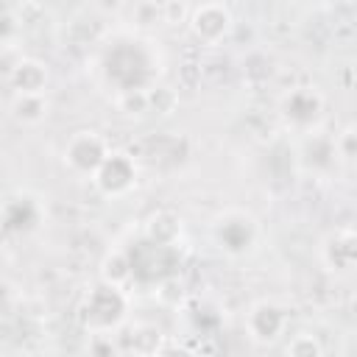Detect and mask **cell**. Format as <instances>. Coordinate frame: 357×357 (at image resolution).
Here are the masks:
<instances>
[{"label": "cell", "mask_w": 357, "mask_h": 357, "mask_svg": "<svg viewBox=\"0 0 357 357\" xmlns=\"http://www.w3.org/2000/svg\"><path fill=\"white\" fill-rule=\"evenodd\" d=\"M284 324H287V315L271 301H259L257 307H251V312L245 318V326H248L251 337L262 340V343L276 340L284 332Z\"/></svg>", "instance_id": "6"}, {"label": "cell", "mask_w": 357, "mask_h": 357, "mask_svg": "<svg viewBox=\"0 0 357 357\" xmlns=\"http://www.w3.org/2000/svg\"><path fill=\"white\" fill-rule=\"evenodd\" d=\"M349 307H351V312H354V315H357V293H354V296H351V298H349Z\"/></svg>", "instance_id": "18"}, {"label": "cell", "mask_w": 357, "mask_h": 357, "mask_svg": "<svg viewBox=\"0 0 357 357\" xmlns=\"http://www.w3.org/2000/svg\"><path fill=\"white\" fill-rule=\"evenodd\" d=\"M190 28H192V33H195L201 42L218 45V42L231 31V14H229V8H226L223 3L206 0V3H201V6L192 11Z\"/></svg>", "instance_id": "3"}, {"label": "cell", "mask_w": 357, "mask_h": 357, "mask_svg": "<svg viewBox=\"0 0 357 357\" xmlns=\"http://www.w3.org/2000/svg\"><path fill=\"white\" fill-rule=\"evenodd\" d=\"M120 109L126 114H142L151 109V100H148V89H123L120 92Z\"/></svg>", "instance_id": "13"}, {"label": "cell", "mask_w": 357, "mask_h": 357, "mask_svg": "<svg viewBox=\"0 0 357 357\" xmlns=\"http://www.w3.org/2000/svg\"><path fill=\"white\" fill-rule=\"evenodd\" d=\"M354 81H357V67H354Z\"/></svg>", "instance_id": "19"}, {"label": "cell", "mask_w": 357, "mask_h": 357, "mask_svg": "<svg viewBox=\"0 0 357 357\" xmlns=\"http://www.w3.org/2000/svg\"><path fill=\"white\" fill-rule=\"evenodd\" d=\"M109 148L98 131H75L70 142L64 145V162L78 173H98V167L106 162Z\"/></svg>", "instance_id": "1"}, {"label": "cell", "mask_w": 357, "mask_h": 357, "mask_svg": "<svg viewBox=\"0 0 357 357\" xmlns=\"http://www.w3.org/2000/svg\"><path fill=\"white\" fill-rule=\"evenodd\" d=\"M321 109V98L310 89H296L287 100H284V114L293 123H310Z\"/></svg>", "instance_id": "10"}, {"label": "cell", "mask_w": 357, "mask_h": 357, "mask_svg": "<svg viewBox=\"0 0 357 357\" xmlns=\"http://www.w3.org/2000/svg\"><path fill=\"white\" fill-rule=\"evenodd\" d=\"M184 14H187L184 0H165V6H162V20L165 22L178 25V22H184Z\"/></svg>", "instance_id": "17"}, {"label": "cell", "mask_w": 357, "mask_h": 357, "mask_svg": "<svg viewBox=\"0 0 357 357\" xmlns=\"http://www.w3.org/2000/svg\"><path fill=\"white\" fill-rule=\"evenodd\" d=\"M181 234V220L173 215V212H156L151 215V220L145 223V237L151 243H159V245H173Z\"/></svg>", "instance_id": "9"}, {"label": "cell", "mask_w": 357, "mask_h": 357, "mask_svg": "<svg viewBox=\"0 0 357 357\" xmlns=\"http://www.w3.org/2000/svg\"><path fill=\"white\" fill-rule=\"evenodd\" d=\"M287 354H321L324 351V346L312 337V335H296L290 343H287V349H284Z\"/></svg>", "instance_id": "16"}, {"label": "cell", "mask_w": 357, "mask_h": 357, "mask_svg": "<svg viewBox=\"0 0 357 357\" xmlns=\"http://www.w3.org/2000/svg\"><path fill=\"white\" fill-rule=\"evenodd\" d=\"M84 312H86V321H89L92 326L106 329V326H112V324H117V321L123 318V312H126V298H123V293H120L117 284L103 282L100 287H95V290L89 293V298H86V304H84Z\"/></svg>", "instance_id": "2"}, {"label": "cell", "mask_w": 357, "mask_h": 357, "mask_svg": "<svg viewBox=\"0 0 357 357\" xmlns=\"http://www.w3.org/2000/svg\"><path fill=\"white\" fill-rule=\"evenodd\" d=\"M329 251L335 254V257H332V265H335L337 271L349 268L351 262H357V234H354V231H343V234H337L335 243L329 245Z\"/></svg>", "instance_id": "12"}, {"label": "cell", "mask_w": 357, "mask_h": 357, "mask_svg": "<svg viewBox=\"0 0 357 357\" xmlns=\"http://www.w3.org/2000/svg\"><path fill=\"white\" fill-rule=\"evenodd\" d=\"M148 100H151V109H156L159 114H170L178 103V95L167 86H156V89H148Z\"/></svg>", "instance_id": "14"}, {"label": "cell", "mask_w": 357, "mask_h": 357, "mask_svg": "<svg viewBox=\"0 0 357 357\" xmlns=\"http://www.w3.org/2000/svg\"><path fill=\"white\" fill-rule=\"evenodd\" d=\"M8 75V84L14 92H28V95H36V92H45L47 86V67L36 59H20Z\"/></svg>", "instance_id": "7"}, {"label": "cell", "mask_w": 357, "mask_h": 357, "mask_svg": "<svg viewBox=\"0 0 357 357\" xmlns=\"http://www.w3.org/2000/svg\"><path fill=\"white\" fill-rule=\"evenodd\" d=\"M45 114H47V98H45V92H36V95L14 92V98H11V117L17 123L33 126V123L45 120Z\"/></svg>", "instance_id": "8"}, {"label": "cell", "mask_w": 357, "mask_h": 357, "mask_svg": "<svg viewBox=\"0 0 357 357\" xmlns=\"http://www.w3.org/2000/svg\"><path fill=\"white\" fill-rule=\"evenodd\" d=\"M134 181H137V167L126 153H109L95 173V184L106 195H123L134 187Z\"/></svg>", "instance_id": "4"}, {"label": "cell", "mask_w": 357, "mask_h": 357, "mask_svg": "<svg viewBox=\"0 0 357 357\" xmlns=\"http://www.w3.org/2000/svg\"><path fill=\"white\" fill-rule=\"evenodd\" d=\"M215 234H218L220 248H226V251H231V254H243V251L254 243L257 226H254V220H251L248 215L231 212V215H226V218L218 220Z\"/></svg>", "instance_id": "5"}, {"label": "cell", "mask_w": 357, "mask_h": 357, "mask_svg": "<svg viewBox=\"0 0 357 357\" xmlns=\"http://www.w3.org/2000/svg\"><path fill=\"white\" fill-rule=\"evenodd\" d=\"M100 276H103V282L123 287V282H128V279L134 276V262H131V257H128L126 251H112V254H106V259H103V265H100Z\"/></svg>", "instance_id": "11"}, {"label": "cell", "mask_w": 357, "mask_h": 357, "mask_svg": "<svg viewBox=\"0 0 357 357\" xmlns=\"http://www.w3.org/2000/svg\"><path fill=\"white\" fill-rule=\"evenodd\" d=\"M335 151H337V156H343V159H357V128H354V126H349V128H343V131L337 134Z\"/></svg>", "instance_id": "15"}]
</instances>
